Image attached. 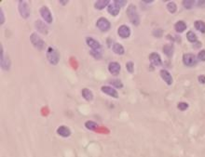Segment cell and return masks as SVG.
<instances>
[{
  "instance_id": "obj_1",
  "label": "cell",
  "mask_w": 205,
  "mask_h": 157,
  "mask_svg": "<svg viewBox=\"0 0 205 157\" xmlns=\"http://www.w3.org/2000/svg\"><path fill=\"white\" fill-rule=\"evenodd\" d=\"M127 15H128L131 22L133 25H135V26L139 25V23H140V17H139L138 12H137V8H136V7L133 4L129 5V7L127 8Z\"/></svg>"
},
{
  "instance_id": "obj_2",
  "label": "cell",
  "mask_w": 205,
  "mask_h": 157,
  "mask_svg": "<svg viewBox=\"0 0 205 157\" xmlns=\"http://www.w3.org/2000/svg\"><path fill=\"white\" fill-rule=\"evenodd\" d=\"M47 59L49 61V62L52 65H57L59 61H60V54L59 51L52 47H49L47 49V53H46Z\"/></svg>"
},
{
  "instance_id": "obj_3",
  "label": "cell",
  "mask_w": 205,
  "mask_h": 157,
  "mask_svg": "<svg viewBox=\"0 0 205 157\" xmlns=\"http://www.w3.org/2000/svg\"><path fill=\"white\" fill-rule=\"evenodd\" d=\"M30 41H31V43L33 44V46H34L36 49H38V50H43V49L45 48V47H46L44 40H43L37 34H36V33L31 34V35H30Z\"/></svg>"
},
{
  "instance_id": "obj_4",
  "label": "cell",
  "mask_w": 205,
  "mask_h": 157,
  "mask_svg": "<svg viewBox=\"0 0 205 157\" xmlns=\"http://www.w3.org/2000/svg\"><path fill=\"white\" fill-rule=\"evenodd\" d=\"M18 9L19 12L21 14V16L23 19H27L30 16V7L28 5L27 1H23V0H20L18 2Z\"/></svg>"
},
{
  "instance_id": "obj_5",
  "label": "cell",
  "mask_w": 205,
  "mask_h": 157,
  "mask_svg": "<svg viewBox=\"0 0 205 157\" xmlns=\"http://www.w3.org/2000/svg\"><path fill=\"white\" fill-rule=\"evenodd\" d=\"M39 12H40V15L41 17L44 19V21L48 23H51L53 19H52V15H51V12L50 10V8L47 7V6H42L39 9Z\"/></svg>"
},
{
  "instance_id": "obj_6",
  "label": "cell",
  "mask_w": 205,
  "mask_h": 157,
  "mask_svg": "<svg viewBox=\"0 0 205 157\" xmlns=\"http://www.w3.org/2000/svg\"><path fill=\"white\" fill-rule=\"evenodd\" d=\"M183 62L187 66H194L198 63L196 56L192 53H186L183 56Z\"/></svg>"
},
{
  "instance_id": "obj_7",
  "label": "cell",
  "mask_w": 205,
  "mask_h": 157,
  "mask_svg": "<svg viewBox=\"0 0 205 157\" xmlns=\"http://www.w3.org/2000/svg\"><path fill=\"white\" fill-rule=\"evenodd\" d=\"M0 64H1V68L5 71H7L10 68V61L7 57L5 56L2 46L0 48Z\"/></svg>"
},
{
  "instance_id": "obj_8",
  "label": "cell",
  "mask_w": 205,
  "mask_h": 157,
  "mask_svg": "<svg viewBox=\"0 0 205 157\" xmlns=\"http://www.w3.org/2000/svg\"><path fill=\"white\" fill-rule=\"evenodd\" d=\"M96 26L102 31V32H107L110 27H111V23L110 21L106 19V18H99L97 20V22H96Z\"/></svg>"
},
{
  "instance_id": "obj_9",
  "label": "cell",
  "mask_w": 205,
  "mask_h": 157,
  "mask_svg": "<svg viewBox=\"0 0 205 157\" xmlns=\"http://www.w3.org/2000/svg\"><path fill=\"white\" fill-rule=\"evenodd\" d=\"M117 34L121 38H128L131 35V29L125 24L120 25L117 29Z\"/></svg>"
},
{
  "instance_id": "obj_10",
  "label": "cell",
  "mask_w": 205,
  "mask_h": 157,
  "mask_svg": "<svg viewBox=\"0 0 205 157\" xmlns=\"http://www.w3.org/2000/svg\"><path fill=\"white\" fill-rule=\"evenodd\" d=\"M86 43L87 45L93 49V50H101L102 47H101V44L95 40L94 38H92V37H87L86 38Z\"/></svg>"
},
{
  "instance_id": "obj_11",
  "label": "cell",
  "mask_w": 205,
  "mask_h": 157,
  "mask_svg": "<svg viewBox=\"0 0 205 157\" xmlns=\"http://www.w3.org/2000/svg\"><path fill=\"white\" fill-rule=\"evenodd\" d=\"M101 90L104 94L112 97V98H115V99H117L118 98V93L116 89H114L113 87L111 86H108V85H102L101 87Z\"/></svg>"
},
{
  "instance_id": "obj_12",
  "label": "cell",
  "mask_w": 205,
  "mask_h": 157,
  "mask_svg": "<svg viewBox=\"0 0 205 157\" xmlns=\"http://www.w3.org/2000/svg\"><path fill=\"white\" fill-rule=\"evenodd\" d=\"M149 61L150 62L154 65V66H161L162 65V61H161V58L160 56L156 53V52H153L149 55Z\"/></svg>"
},
{
  "instance_id": "obj_13",
  "label": "cell",
  "mask_w": 205,
  "mask_h": 157,
  "mask_svg": "<svg viewBox=\"0 0 205 157\" xmlns=\"http://www.w3.org/2000/svg\"><path fill=\"white\" fill-rule=\"evenodd\" d=\"M120 69H121L120 64L117 62H112L108 65V71L114 76H117L120 72Z\"/></svg>"
},
{
  "instance_id": "obj_14",
  "label": "cell",
  "mask_w": 205,
  "mask_h": 157,
  "mask_svg": "<svg viewBox=\"0 0 205 157\" xmlns=\"http://www.w3.org/2000/svg\"><path fill=\"white\" fill-rule=\"evenodd\" d=\"M120 7L119 6H117L115 2H113V3H111V4H109L108 5V7H107V11H108V13L110 14V15H112V16H117L118 15V13H119V11H120Z\"/></svg>"
},
{
  "instance_id": "obj_15",
  "label": "cell",
  "mask_w": 205,
  "mask_h": 157,
  "mask_svg": "<svg viewBox=\"0 0 205 157\" xmlns=\"http://www.w3.org/2000/svg\"><path fill=\"white\" fill-rule=\"evenodd\" d=\"M57 133H58L59 136H61L63 138H67L71 135V130L65 126H61V127H58Z\"/></svg>"
},
{
  "instance_id": "obj_16",
  "label": "cell",
  "mask_w": 205,
  "mask_h": 157,
  "mask_svg": "<svg viewBox=\"0 0 205 157\" xmlns=\"http://www.w3.org/2000/svg\"><path fill=\"white\" fill-rule=\"evenodd\" d=\"M160 74L161 78L166 82V84H168V85H172V84H173L174 79H173L171 74H170L168 71H166V70H161V71L160 72Z\"/></svg>"
},
{
  "instance_id": "obj_17",
  "label": "cell",
  "mask_w": 205,
  "mask_h": 157,
  "mask_svg": "<svg viewBox=\"0 0 205 157\" xmlns=\"http://www.w3.org/2000/svg\"><path fill=\"white\" fill-rule=\"evenodd\" d=\"M35 26L36 28L37 31H39V33L47 35L48 34V27L45 25V23H43L41 21H36L35 23Z\"/></svg>"
},
{
  "instance_id": "obj_18",
  "label": "cell",
  "mask_w": 205,
  "mask_h": 157,
  "mask_svg": "<svg viewBox=\"0 0 205 157\" xmlns=\"http://www.w3.org/2000/svg\"><path fill=\"white\" fill-rule=\"evenodd\" d=\"M112 49L113 51L117 54V55H123L125 53V48L122 45H120L119 43H114L112 46Z\"/></svg>"
},
{
  "instance_id": "obj_19",
  "label": "cell",
  "mask_w": 205,
  "mask_h": 157,
  "mask_svg": "<svg viewBox=\"0 0 205 157\" xmlns=\"http://www.w3.org/2000/svg\"><path fill=\"white\" fill-rule=\"evenodd\" d=\"M174 29L177 33H183L187 29V24L183 21H179L174 24Z\"/></svg>"
},
{
  "instance_id": "obj_20",
  "label": "cell",
  "mask_w": 205,
  "mask_h": 157,
  "mask_svg": "<svg viewBox=\"0 0 205 157\" xmlns=\"http://www.w3.org/2000/svg\"><path fill=\"white\" fill-rule=\"evenodd\" d=\"M82 97L87 100V101H91L93 99V91H91L89 88H83L82 89Z\"/></svg>"
},
{
  "instance_id": "obj_21",
  "label": "cell",
  "mask_w": 205,
  "mask_h": 157,
  "mask_svg": "<svg viewBox=\"0 0 205 157\" xmlns=\"http://www.w3.org/2000/svg\"><path fill=\"white\" fill-rule=\"evenodd\" d=\"M163 52L166 56H168L169 58H171L174 54V46L172 44H168L165 45L163 47Z\"/></svg>"
},
{
  "instance_id": "obj_22",
  "label": "cell",
  "mask_w": 205,
  "mask_h": 157,
  "mask_svg": "<svg viewBox=\"0 0 205 157\" xmlns=\"http://www.w3.org/2000/svg\"><path fill=\"white\" fill-rule=\"evenodd\" d=\"M109 3H110V1H108V0H99V1H96V2H95L94 7H95L96 9L101 10L102 8H104L106 6L108 7Z\"/></svg>"
},
{
  "instance_id": "obj_23",
  "label": "cell",
  "mask_w": 205,
  "mask_h": 157,
  "mask_svg": "<svg viewBox=\"0 0 205 157\" xmlns=\"http://www.w3.org/2000/svg\"><path fill=\"white\" fill-rule=\"evenodd\" d=\"M194 26L201 33H203V34L205 33V22H203V21H196L194 22Z\"/></svg>"
},
{
  "instance_id": "obj_24",
  "label": "cell",
  "mask_w": 205,
  "mask_h": 157,
  "mask_svg": "<svg viewBox=\"0 0 205 157\" xmlns=\"http://www.w3.org/2000/svg\"><path fill=\"white\" fill-rule=\"evenodd\" d=\"M167 9L169 10V12H171V13H175L176 12V10H177V6H176V4L174 3V2H169L168 4H167Z\"/></svg>"
},
{
  "instance_id": "obj_25",
  "label": "cell",
  "mask_w": 205,
  "mask_h": 157,
  "mask_svg": "<svg viewBox=\"0 0 205 157\" xmlns=\"http://www.w3.org/2000/svg\"><path fill=\"white\" fill-rule=\"evenodd\" d=\"M187 38H188V40L189 41V42H191V43H194V42H196L197 40H198V37H197V35L194 34V32H192V31H189L188 34H187Z\"/></svg>"
},
{
  "instance_id": "obj_26",
  "label": "cell",
  "mask_w": 205,
  "mask_h": 157,
  "mask_svg": "<svg viewBox=\"0 0 205 157\" xmlns=\"http://www.w3.org/2000/svg\"><path fill=\"white\" fill-rule=\"evenodd\" d=\"M85 127H86L89 130H95V129L97 128L98 125H97L95 122L90 120V121H87V122L85 123Z\"/></svg>"
},
{
  "instance_id": "obj_27",
  "label": "cell",
  "mask_w": 205,
  "mask_h": 157,
  "mask_svg": "<svg viewBox=\"0 0 205 157\" xmlns=\"http://www.w3.org/2000/svg\"><path fill=\"white\" fill-rule=\"evenodd\" d=\"M195 4H196V1H193V0H185V1H183V6L188 9L192 8Z\"/></svg>"
},
{
  "instance_id": "obj_28",
  "label": "cell",
  "mask_w": 205,
  "mask_h": 157,
  "mask_svg": "<svg viewBox=\"0 0 205 157\" xmlns=\"http://www.w3.org/2000/svg\"><path fill=\"white\" fill-rule=\"evenodd\" d=\"M110 84L113 85L115 87L117 88H122L123 87V84L119 79H114V80H110Z\"/></svg>"
},
{
  "instance_id": "obj_29",
  "label": "cell",
  "mask_w": 205,
  "mask_h": 157,
  "mask_svg": "<svg viewBox=\"0 0 205 157\" xmlns=\"http://www.w3.org/2000/svg\"><path fill=\"white\" fill-rule=\"evenodd\" d=\"M126 69H127V71L129 73L132 74L134 72V64H133V62H128L126 63Z\"/></svg>"
},
{
  "instance_id": "obj_30",
  "label": "cell",
  "mask_w": 205,
  "mask_h": 157,
  "mask_svg": "<svg viewBox=\"0 0 205 157\" xmlns=\"http://www.w3.org/2000/svg\"><path fill=\"white\" fill-rule=\"evenodd\" d=\"M177 108L180 111H186L188 108V104L187 102H179L178 105H177Z\"/></svg>"
},
{
  "instance_id": "obj_31",
  "label": "cell",
  "mask_w": 205,
  "mask_h": 157,
  "mask_svg": "<svg viewBox=\"0 0 205 157\" xmlns=\"http://www.w3.org/2000/svg\"><path fill=\"white\" fill-rule=\"evenodd\" d=\"M91 54L95 58V59H101L102 58V53L101 50H92Z\"/></svg>"
},
{
  "instance_id": "obj_32",
  "label": "cell",
  "mask_w": 205,
  "mask_h": 157,
  "mask_svg": "<svg viewBox=\"0 0 205 157\" xmlns=\"http://www.w3.org/2000/svg\"><path fill=\"white\" fill-rule=\"evenodd\" d=\"M198 59H199L200 61H202V62H205V49L199 52V54H198Z\"/></svg>"
},
{
  "instance_id": "obj_33",
  "label": "cell",
  "mask_w": 205,
  "mask_h": 157,
  "mask_svg": "<svg viewBox=\"0 0 205 157\" xmlns=\"http://www.w3.org/2000/svg\"><path fill=\"white\" fill-rule=\"evenodd\" d=\"M162 30L161 29H156V30H154V32H153V35L156 36V37H160L161 35H162Z\"/></svg>"
},
{
  "instance_id": "obj_34",
  "label": "cell",
  "mask_w": 205,
  "mask_h": 157,
  "mask_svg": "<svg viewBox=\"0 0 205 157\" xmlns=\"http://www.w3.org/2000/svg\"><path fill=\"white\" fill-rule=\"evenodd\" d=\"M114 2H115L117 6H119L120 7L127 4V1H126V0H115Z\"/></svg>"
},
{
  "instance_id": "obj_35",
  "label": "cell",
  "mask_w": 205,
  "mask_h": 157,
  "mask_svg": "<svg viewBox=\"0 0 205 157\" xmlns=\"http://www.w3.org/2000/svg\"><path fill=\"white\" fill-rule=\"evenodd\" d=\"M5 22V16H4V11L2 8H0V24L2 25Z\"/></svg>"
},
{
  "instance_id": "obj_36",
  "label": "cell",
  "mask_w": 205,
  "mask_h": 157,
  "mask_svg": "<svg viewBox=\"0 0 205 157\" xmlns=\"http://www.w3.org/2000/svg\"><path fill=\"white\" fill-rule=\"evenodd\" d=\"M198 80H199V83H201V84H205V76H203V75L200 76L198 77Z\"/></svg>"
},
{
  "instance_id": "obj_37",
  "label": "cell",
  "mask_w": 205,
  "mask_h": 157,
  "mask_svg": "<svg viewBox=\"0 0 205 157\" xmlns=\"http://www.w3.org/2000/svg\"><path fill=\"white\" fill-rule=\"evenodd\" d=\"M196 5H198V7H205V1H197L196 2Z\"/></svg>"
},
{
  "instance_id": "obj_38",
  "label": "cell",
  "mask_w": 205,
  "mask_h": 157,
  "mask_svg": "<svg viewBox=\"0 0 205 157\" xmlns=\"http://www.w3.org/2000/svg\"><path fill=\"white\" fill-rule=\"evenodd\" d=\"M68 3V1H60V4L61 5H65V4H67Z\"/></svg>"
}]
</instances>
